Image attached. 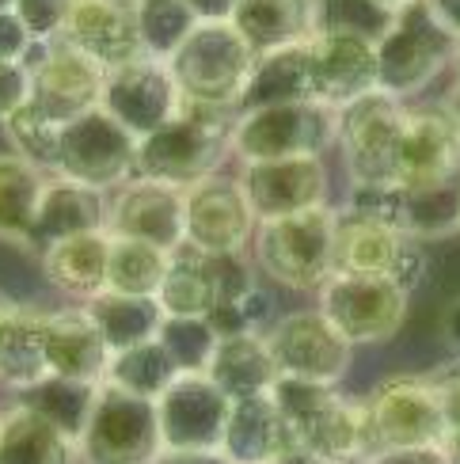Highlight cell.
<instances>
[{
  "label": "cell",
  "mask_w": 460,
  "mask_h": 464,
  "mask_svg": "<svg viewBox=\"0 0 460 464\" xmlns=\"http://www.w3.org/2000/svg\"><path fill=\"white\" fill-rule=\"evenodd\" d=\"M233 111H214L202 103H187L168 126L138 141V176L160 179L171 187H195L198 179L214 176L225 152H233Z\"/></svg>",
  "instance_id": "obj_1"
},
{
  "label": "cell",
  "mask_w": 460,
  "mask_h": 464,
  "mask_svg": "<svg viewBox=\"0 0 460 464\" xmlns=\"http://www.w3.org/2000/svg\"><path fill=\"white\" fill-rule=\"evenodd\" d=\"M187 103L240 114V100L255 69V50L228 24H198L195 34L168 62Z\"/></svg>",
  "instance_id": "obj_2"
},
{
  "label": "cell",
  "mask_w": 460,
  "mask_h": 464,
  "mask_svg": "<svg viewBox=\"0 0 460 464\" xmlns=\"http://www.w3.org/2000/svg\"><path fill=\"white\" fill-rule=\"evenodd\" d=\"M335 237L339 209L316 206L278 221H259L255 263L266 278L285 289H316L335 275Z\"/></svg>",
  "instance_id": "obj_3"
},
{
  "label": "cell",
  "mask_w": 460,
  "mask_h": 464,
  "mask_svg": "<svg viewBox=\"0 0 460 464\" xmlns=\"http://www.w3.org/2000/svg\"><path fill=\"white\" fill-rule=\"evenodd\" d=\"M446 419L434 377L396 373L361 400V460L380 450L442 446Z\"/></svg>",
  "instance_id": "obj_4"
},
{
  "label": "cell",
  "mask_w": 460,
  "mask_h": 464,
  "mask_svg": "<svg viewBox=\"0 0 460 464\" xmlns=\"http://www.w3.org/2000/svg\"><path fill=\"white\" fill-rule=\"evenodd\" d=\"M297 446L335 464L361 460V400H347L339 384L278 377L271 389Z\"/></svg>",
  "instance_id": "obj_5"
},
{
  "label": "cell",
  "mask_w": 460,
  "mask_h": 464,
  "mask_svg": "<svg viewBox=\"0 0 460 464\" xmlns=\"http://www.w3.org/2000/svg\"><path fill=\"white\" fill-rule=\"evenodd\" d=\"M456 34L437 24L426 0L399 8L388 34L377 43V84L399 103L415 100L437 81V72L453 65Z\"/></svg>",
  "instance_id": "obj_6"
},
{
  "label": "cell",
  "mask_w": 460,
  "mask_h": 464,
  "mask_svg": "<svg viewBox=\"0 0 460 464\" xmlns=\"http://www.w3.org/2000/svg\"><path fill=\"white\" fill-rule=\"evenodd\" d=\"M339 141V111L316 100L278 103L259 111H240L233 122V152L244 164L285 160V157H323Z\"/></svg>",
  "instance_id": "obj_7"
},
{
  "label": "cell",
  "mask_w": 460,
  "mask_h": 464,
  "mask_svg": "<svg viewBox=\"0 0 460 464\" xmlns=\"http://www.w3.org/2000/svg\"><path fill=\"white\" fill-rule=\"evenodd\" d=\"M407 107L388 92H369L339 111V149L350 187L399 183V145H404Z\"/></svg>",
  "instance_id": "obj_8"
},
{
  "label": "cell",
  "mask_w": 460,
  "mask_h": 464,
  "mask_svg": "<svg viewBox=\"0 0 460 464\" xmlns=\"http://www.w3.org/2000/svg\"><path fill=\"white\" fill-rule=\"evenodd\" d=\"M76 450H81V464H152L164 453L157 400L100 384Z\"/></svg>",
  "instance_id": "obj_9"
},
{
  "label": "cell",
  "mask_w": 460,
  "mask_h": 464,
  "mask_svg": "<svg viewBox=\"0 0 460 464\" xmlns=\"http://www.w3.org/2000/svg\"><path fill=\"white\" fill-rule=\"evenodd\" d=\"M53 176L95 190L122 187L129 176H138V138L122 122H114L103 107H95L62 126Z\"/></svg>",
  "instance_id": "obj_10"
},
{
  "label": "cell",
  "mask_w": 460,
  "mask_h": 464,
  "mask_svg": "<svg viewBox=\"0 0 460 464\" xmlns=\"http://www.w3.org/2000/svg\"><path fill=\"white\" fill-rule=\"evenodd\" d=\"M407 301L411 297L392 278L331 275L320 285V313L354 346L396 339V332L407 320Z\"/></svg>",
  "instance_id": "obj_11"
},
{
  "label": "cell",
  "mask_w": 460,
  "mask_h": 464,
  "mask_svg": "<svg viewBox=\"0 0 460 464\" xmlns=\"http://www.w3.org/2000/svg\"><path fill=\"white\" fill-rule=\"evenodd\" d=\"M27 69H31V107L43 111L57 126L95 111L103 100L107 69L76 46H69L65 38L38 43V57L27 62Z\"/></svg>",
  "instance_id": "obj_12"
},
{
  "label": "cell",
  "mask_w": 460,
  "mask_h": 464,
  "mask_svg": "<svg viewBox=\"0 0 460 464\" xmlns=\"http://www.w3.org/2000/svg\"><path fill=\"white\" fill-rule=\"evenodd\" d=\"M271 354L278 362L282 377L339 384L350 370L354 343L320 313V308H301V313H285L266 332Z\"/></svg>",
  "instance_id": "obj_13"
},
{
  "label": "cell",
  "mask_w": 460,
  "mask_h": 464,
  "mask_svg": "<svg viewBox=\"0 0 460 464\" xmlns=\"http://www.w3.org/2000/svg\"><path fill=\"white\" fill-rule=\"evenodd\" d=\"M100 107L141 141L176 119L183 107V92L176 84V76H171L168 62L141 53L119 69H107Z\"/></svg>",
  "instance_id": "obj_14"
},
{
  "label": "cell",
  "mask_w": 460,
  "mask_h": 464,
  "mask_svg": "<svg viewBox=\"0 0 460 464\" xmlns=\"http://www.w3.org/2000/svg\"><path fill=\"white\" fill-rule=\"evenodd\" d=\"M255 214L244 195L240 176H214L187 187V244L202 247L206 256H240L255 237Z\"/></svg>",
  "instance_id": "obj_15"
},
{
  "label": "cell",
  "mask_w": 460,
  "mask_h": 464,
  "mask_svg": "<svg viewBox=\"0 0 460 464\" xmlns=\"http://www.w3.org/2000/svg\"><path fill=\"white\" fill-rule=\"evenodd\" d=\"M228 400L209 373H179L157 400L164 450H221L228 427Z\"/></svg>",
  "instance_id": "obj_16"
},
{
  "label": "cell",
  "mask_w": 460,
  "mask_h": 464,
  "mask_svg": "<svg viewBox=\"0 0 460 464\" xmlns=\"http://www.w3.org/2000/svg\"><path fill=\"white\" fill-rule=\"evenodd\" d=\"M244 195L252 202L255 221H278L304 209L328 206V164L323 157H285L255 160L240 171Z\"/></svg>",
  "instance_id": "obj_17"
},
{
  "label": "cell",
  "mask_w": 460,
  "mask_h": 464,
  "mask_svg": "<svg viewBox=\"0 0 460 464\" xmlns=\"http://www.w3.org/2000/svg\"><path fill=\"white\" fill-rule=\"evenodd\" d=\"M107 232L110 237L157 244L164 251L179 247L187 240V190L160 179L133 176L110 198Z\"/></svg>",
  "instance_id": "obj_18"
},
{
  "label": "cell",
  "mask_w": 460,
  "mask_h": 464,
  "mask_svg": "<svg viewBox=\"0 0 460 464\" xmlns=\"http://www.w3.org/2000/svg\"><path fill=\"white\" fill-rule=\"evenodd\" d=\"M312 100L342 111L361 95L377 92V43L354 34H312Z\"/></svg>",
  "instance_id": "obj_19"
},
{
  "label": "cell",
  "mask_w": 460,
  "mask_h": 464,
  "mask_svg": "<svg viewBox=\"0 0 460 464\" xmlns=\"http://www.w3.org/2000/svg\"><path fill=\"white\" fill-rule=\"evenodd\" d=\"M57 38H65L69 46L88 53L103 69H119L133 57H141L133 0H72Z\"/></svg>",
  "instance_id": "obj_20"
},
{
  "label": "cell",
  "mask_w": 460,
  "mask_h": 464,
  "mask_svg": "<svg viewBox=\"0 0 460 464\" xmlns=\"http://www.w3.org/2000/svg\"><path fill=\"white\" fill-rule=\"evenodd\" d=\"M460 176V133L449 111L415 107L407 111L404 145H399V187H430Z\"/></svg>",
  "instance_id": "obj_21"
},
{
  "label": "cell",
  "mask_w": 460,
  "mask_h": 464,
  "mask_svg": "<svg viewBox=\"0 0 460 464\" xmlns=\"http://www.w3.org/2000/svg\"><path fill=\"white\" fill-rule=\"evenodd\" d=\"M43 351L46 370L53 377L103 384L110 370V346L103 343L100 327L88 316V308H57L43 320Z\"/></svg>",
  "instance_id": "obj_22"
},
{
  "label": "cell",
  "mask_w": 460,
  "mask_h": 464,
  "mask_svg": "<svg viewBox=\"0 0 460 464\" xmlns=\"http://www.w3.org/2000/svg\"><path fill=\"white\" fill-rule=\"evenodd\" d=\"M107 214H110L107 190L84 187L76 179L50 176V183L43 190V202H38L34 225H31V244L27 247L46 251L57 240L100 232V228H107Z\"/></svg>",
  "instance_id": "obj_23"
},
{
  "label": "cell",
  "mask_w": 460,
  "mask_h": 464,
  "mask_svg": "<svg viewBox=\"0 0 460 464\" xmlns=\"http://www.w3.org/2000/svg\"><path fill=\"white\" fill-rule=\"evenodd\" d=\"M290 446H293L290 427H285L271 392L233 400L225 441H221V453L228 460L233 464H274Z\"/></svg>",
  "instance_id": "obj_24"
},
{
  "label": "cell",
  "mask_w": 460,
  "mask_h": 464,
  "mask_svg": "<svg viewBox=\"0 0 460 464\" xmlns=\"http://www.w3.org/2000/svg\"><path fill=\"white\" fill-rule=\"evenodd\" d=\"M209 381L228 396V400H247V396H266L278 384V362L271 354L266 335H225L217 339V351L206 365Z\"/></svg>",
  "instance_id": "obj_25"
},
{
  "label": "cell",
  "mask_w": 460,
  "mask_h": 464,
  "mask_svg": "<svg viewBox=\"0 0 460 464\" xmlns=\"http://www.w3.org/2000/svg\"><path fill=\"white\" fill-rule=\"evenodd\" d=\"M233 27L259 57L309 43L316 34V5L312 0H240L233 12Z\"/></svg>",
  "instance_id": "obj_26"
},
{
  "label": "cell",
  "mask_w": 460,
  "mask_h": 464,
  "mask_svg": "<svg viewBox=\"0 0 460 464\" xmlns=\"http://www.w3.org/2000/svg\"><path fill=\"white\" fill-rule=\"evenodd\" d=\"M43 256V275L69 297L91 301L107 289V263H110V232H84V237H69L50 244Z\"/></svg>",
  "instance_id": "obj_27"
},
{
  "label": "cell",
  "mask_w": 460,
  "mask_h": 464,
  "mask_svg": "<svg viewBox=\"0 0 460 464\" xmlns=\"http://www.w3.org/2000/svg\"><path fill=\"white\" fill-rule=\"evenodd\" d=\"M0 464H81V450L27 403L0 411Z\"/></svg>",
  "instance_id": "obj_28"
},
{
  "label": "cell",
  "mask_w": 460,
  "mask_h": 464,
  "mask_svg": "<svg viewBox=\"0 0 460 464\" xmlns=\"http://www.w3.org/2000/svg\"><path fill=\"white\" fill-rule=\"evenodd\" d=\"M312 100V57L309 43L271 50L255 57L252 81L240 100V111H259V107H278V103H301Z\"/></svg>",
  "instance_id": "obj_29"
},
{
  "label": "cell",
  "mask_w": 460,
  "mask_h": 464,
  "mask_svg": "<svg viewBox=\"0 0 460 464\" xmlns=\"http://www.w3.org/2000/svg\"><path fill=\"white\" fill-rule=\"evenodd\" d=\"M164 316H209L217 304V275L214 256L195 244H179L168 256V275L157 294Z\"/></svg>",
  "instance_id": "obj_30"
},
{
  "label": "cell",
  "mask_w": 460,
  "mask_h": 464,
  "mask_svg": "<svg viewBox=\"0 0 460 464\" xmlns=\"http://www.w3.org/2000/svg\"><path fill=\"white\" fill-rule=\"evenodd\" d=\"M407 232L392 225H377L366 218H350L339 209V237H335V275H366L388 278L392 263L404 247Z\"/></svg>",
  "instance_id": "obj_31"
},
{
  "label": "cell",
  "mask_w": 460,
  "mask_h": 464,
  "mask_svg": "<svg viewBox=\"0 0 460 464\" xmlns=\"http://www.w3.org/2000/svg\"><path fill=\"white\" fill-rule=\"evenodd\" d=\"M88 316L100 327L103 343L110 346V354L129 351V346H141L149 339L160 335L164 327V308L157 297H133V294H114L103 289L91 301H84Z\"/></svg>",
  "instance_id": "obj_32"
},
{
  "label": "cell",
  "mask_w": 460,
  "mask_h": 464,
  "mask_svg": "<svg viewBox=\"0 0 460 464\" xmlns=\"http://www.w3.org/2000/svg\"><path fill=\"white\" fill-rule=\"evenodd\" d=\"M50 176L15 152H0V240L31 244V225L38 214Z\"/></svg>",
  "instance_id": "obj_33"
},
{
  "label": "cell",
  "mask_w": 460,
  "mask_h": 464,
  "mask_svg": "<svg viewBox=\"0 0 460 464\" xmlns=\"http://www.w3.org/2000/svg\"><path fill=\"white\" fill-rule=\"evenodd\" d=\"M176 377H179V365L168 354V346L160 339H149L141 346L110 354V370L103 384H114V389L141 400H160Z\"/></svg>",
  "instance_id": "obj_34"
},
{
  "label": "cell",
  "mask_w": 460,
  "mask_h": 464,
  "mask_svg": "<svg viewBox=\"0 0 460 464\" xmlns=\"http://www.w3.org/2000/svg\"><path fill=\"white\" fill-rule=\"evenodd\" d=\"M95 392L100 384H84V381H69V377H43L34 389L19 392V403L34 408L43 419H50L57 430L69 434L72 441H81L84 427H88V415L95 408Z\"/></svg>",
  "instance_id": "obj_35"
},
{
  "label": "cell",
  "mask_w": 460,
  "mask_h": 464,
  "mask_svg": "<svg viewBox=\"0 0 460 464\" xmlns=\"http://www.w3.org/2000/svg\"><path fill=\"white\" fill-rule=\"evenodd\" d=\"M168 256L171 251H164L157 244L110 237L107 289H114V294H133V297H157L160 282L168 275Z\"/></svg>",
  "instance_id": "obj_36"
},
{
  "label": "cell",
  "mask_w": 460,
  "mask_h": 464,
  "mask_svg": "<svg viewBox=\"0 0 460 464\" xmlns=\"http://www.w3.org/2000/svg\"><path fill=\"white\" fill-rule=\"evenodd\" d=\"M133 15H138L141 53L157 62H171L198 27V15L187 8V0H133Z\"/></svg>",
  "instance_id": "obj_37"
},
{
  "label": "cell",
  "mask_w": 460,
  "mask_h": 464,
  "mask_svg": "<svg viewBox=\"0 0 460 464\" xmlns=\"http://www.w3.org/2000/svg\"><path fill=\"white\" fill-rule=\"evenodd\" d=\"M43 320L46 313L24 304V313L15 320V332L0 351V381L15 392L34 389L43 377H50L46 370V351H43Z\"/></svg>",
  "instance_id": "obj_38"
},
{
  "label": "cell",
  "mask_w": 460,
  "mask_h": 464,
  "mask_svg": "<svg viewBox=\"0 0 460 464\" xmlns=\"http://www.w3.org/2000/svg\"><path fill=\"white\" fill-rule=\"evenodd\" d=\"M407 190V221L404 232L415 240H434L460 228V176L430 187H404Z\"/></svg>",
  "instance_id": "obj_39"
},
{
  "label": "cell",
  "mask_w": 460,
  "mask_h": 464,
  "mask_svg": "<svg viewBox=\"0 0 460 464\" xmlns=\"http://www.w3.org/2000/svg\"><path fill=\"white\" fill-rule=\"evenodd\" d=\"M316 34H354L366 43H380L388 34L396 12L377 0H312Z\"/></svg>",
  "instance_id": "obj_40"
},
{
  "label": "cell",
  "mask_w": 460,
  "mask_h": 464,
  "mask_svg": "<svg viewBox=\"0 0 460 464\" xmlns=\"http://www.w3.org/2000/svg\"><path fill=\"white\" fill-rule=\"evenodd\" d=\"M5 133H8V145L15 157L31 160L34 168H43L46 176L57 171V145H62V126L53 119H46L43 111H34L31 103L19 107L12 119L5 122Z\"/></svg>",
  "instance_id": "obj_41"
},
{
  "label": "cell",
  "mask_w": 460,
  "mask_h": 464,
  "mask_svg": "<svg viewBox=\"0 0 460 464\" xmlns=\"http://www.w3.org/2000/svg\"><path fill=\"white\" fill-rule=\"evenodd\" d=\"M157 339L168 346V354L176 358L179 373H206L221 335L214 332V324L206 316H164V327Z\"/></svg>",
  "instance_id": "obj_42"
},
{
  "label": "cell",
  "mask_w": 460,
  "mask_h": 464,
  "mask_svg": "<svg viewBox=\"0 0 460 464\" xmlns=\"http://www.w3.org/2000/svg\"><path fill=\"white\" fill-rule=\"evenodd\" d=\"M342 214L366 218V221H377V225H392V228L404 232V221H407V190L399 187V183H366V187H350Z\"/></svg>",
  "instance_id": "obj_43"
},
{
  "label": "cell",
  "mask_w": 460,
  "mask_h": 464,
  "mask_svg": "<svg viewBox=\"0 0 460 464\" xmlns=\"http://www.w3.org/2000/svg\"><path fill=\"white\" fill-rule=\"evenodd\" d=\"M442 396V419H446V438L442 450L449 453V464H460V362L446 365V370L430 373Z\"/></svg>",
  "instance_id": "obj_44"
},
{
  "label": "cell",
  "mask_w": 460,
  "mask_h": 464,
  "mask_svg": "<svg viewBox=\"0 0 460 464\" xmlns=\"http://www.w3.org/2000/svg\"><path fill=\"white\" fill-rule=\"evenodd\" d=\"M69 8L72 0H15V15L34 34V43H50V38L62 34Z\"/></svg>",
  "instance_id": "obj_45"
},
{
  "label": "cell",
  "mask_w": 460,
  "mask_h": 464,
  "mask_svg": "<svg viewBox=\"0 0 460 464\" xmlns=\"http://www.w3.org/2000/svg\"><path fill=\"white\" fill-rule=\"evenodd\" d=\"M426 275H430V256H426V244L423 240H415V237H407L404 240V247H399V256H396V263H392V282L404 289V294L411 297L415 289H423V282H426Z\"/></svg>",
  "instance_id": "obj_46"
},
{
  "label": "cell",
  "mask_w": 460,
  "mask_h": 464,
  "mask_svg": "<svg viewBox=\"0 0 460 464\" xmlns=\"http://www.w3.org/2000/svg\"><path fill=\"white\" fill-rule=\"evenodd\" d=\"M27 103H31V69H27V62H0V126Z\"/></svg>",
  "instance_id": "obj_47"
},
{
  "label": "cell",
  "mask_w": 460,
  "mask_h": 464,
  "mask_svg": "<svg viewBox=\"0 0 460 464\" xmlns=\"http://www.w3.org/2000/svg\"><path fill=\"white\" fill-rule=\"evenodd\" d=\"M34 34L24 27V19L15 12L0 15V62H24V57L34 50Z\"/></svg>",
  "instance_id": "obj_48"
},
{
  "label": "cell",
  "mask_w": 460,
  "mask_h": 464,
  "mask_svg": "<svg viewBox=\"0 0 460 464\" xmlns=\"http://www.w3.org/2000/svg\"><path fill=\"white\" fill-rule=\"evenodd\" d=\"M361 464H449L442 446H404V450H380Z\"/></svg>",
  "instance_id": "obj_49"
},
{
  "label": "cell",
  "mask_w": 460,
  "mask_h": 464,
  "mask_svg": "<svg viewBox=\"0 0 460 464\" xmlns=\"http://www.w3.org/2000/svg\"><path fill=\"white\" fill-rule=\"evenodd\" d=\"M152 464H233L221 450H164Z\"/></svg>",
  "instance_id": "obj_50"
},
{
  "label": "cell",
  "mask_w": 460,
  "mask_h": 464,
  "mask_svg": "<svg viewBox=\"0 0 460 464\" xmlns=\"http://www.w3.org/2000/svg\"><path fill=\"white\" fill-rule=\"evenodd\" d=\"M240 0H187V8L198 15V24H228Z\"/></svg>",
  "instance_id": "obj_51"
},
{
  "label": "cell",
  "mask_w": 460,
  "mask_h": 464,
  "mask_svg": "<svg viewBox=\"0 0 460 464\" xmlns=\"http://www.w3.org/2000/svg\"><path fill=\"white\" fill-rule=\"evenodd\" d=\"M442 339L446 346L460 358V297H453L446 304V313H442Z\"/></svg>",
  "instance_id": "obj_52"
},
{
  "label": "cell",
  "mask_w": 460,
  "mask_h": 464,
  "mask_svg": "<svg viewBox=\"0 0 460 464\" xmlns=\"http://www.w3.org/2000/svg\"><path fill=\"white\" fill-rule=\"evenodd\" d=\"M19 313H24V304H19L15 297H8L5 289H0V351H5V343L12 339V332H15V320H19Z\"/></svg>",
  "instance_id": "obj_53"
},
{
  "label": "cell",
  "mask_w": 460,
  "mask_h": 464,
  "mask_svg": "<svg viewBox=\"0 0 460 464\" xmlns=\"http://www.w3.org/2000/svg\"><path fill=\"white\" fill-rule=\"evenodd\" d=\"M426 5L437 15V24L460 38V0H426Z\"/></svg>",
  "instance_id": "obj_54"
},
{
  "label": "cell",
  "mask_w": 460,
  "mask_h": 464,
  "mask_svg": "<svg viewBox=\"0 0 460 464\" xmlns=\"http://www.w3.org/2000/svg\"><path fill=\"white\" fill-rule=\"evenodd\" d=\"M274 464H335V460H328V457H320V453H312V450H304V446H297V441H293V446L290 450H285Z\"/></svg>",
  "instance_id": "obj_55"
},
{
  "label": "cell",
  "mask_w": 460,
  "mask_h": 464,
  "mask_svg": "<svg viewBox=\"0 0 460 464\" xmlns=\"http://www.w3.org/2000/svg\"><path fill=\"white\" fill-rule=\"evenodd\" d=\"M442 107L449 111V119H453V126H456V133H460V76H456V84H453V88L446 92Z\"/></svg>",
  "instance_id": "obj_56"
},
{
  "label": "cell",
  "mask_w": 460,
  "mask_h": 464,
  "mask_svg": "<svg viewBox=\"0 0 460 464\" xmlns=\"http://www.w3.org/2000/svg\"><path fill=\"white\" fill-rule=\"evenodd\" d=\"M377 5H385V8L399 12V8H407V5H415V0H377Z\"/></svg>",
  "instance_id": "obj_57"
},
{
  "label": "cell",
  "mask_w": 460,
  "mask_h": 464,
  "mask_svg": "<svg viewBox=\"0 0 460 464\" xmlns=\"http://www.w3.org/2000/svg\"><path fill=\"white\" fill-rule=\"evenodd\" d=\"M8 12H15V0H0V15H8Z\"/></svg>",
  "instance_id": "obj_58"
},
{
  "label": "cell",
  "mask_w": 460,
  "mask_h": 464,
  "mask_svg": "<svg viewBox=\"0 0 460 464\" xmlns=\"http://www.w3.org/2000/svg\"><path fill=\"white\" fill-rule=\"evenodd\" d=\"M453 69H456V76H460V38H456V50H453Z\"/></svg>",
  "instance_id": "obj_59"
}]
</instances>
